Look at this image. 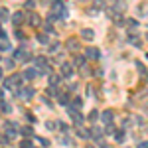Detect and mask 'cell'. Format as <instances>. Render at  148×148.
I'll list each match as a JSON object with an SVG mask.
<instances>
[{
    "label": "cell",
    "instance_id": "obj_41",
    "mask_svg": "<svg viewBox=\"0 0 148 148\" xmlns=\"http://www.w3.org/2000/svg\"><path fill=\"white\" fill-rule=\"evenodd\" d=\"M36 6V0H26V8H34Z\"/></svg>",
    "mask_w": 148,
    "mask_h": 148
},
{
    "label": "cell",
    "instance_id": "obj_37",
    "mask_svg": "<svg viewBox=\"0 0 148 148\" xmlns=\"http://www.w3.org/2000/svg\"><path fill=\"white\" fill-rule=\"evenodd\" d=\"M46 91H47V95H51V97H53V95H57V89H56V87H47Z\"/></svg>",
    "mask_w": 148,
    "mask_h": 148
},
{
    "label": "cell",
    "instance_id": "obj_5",
    "mask_svg": "<svg viewBox=\"0 0 148 148\" xmlns=\"http://www.w3.org/2000/svg\"><path fill=\"white\" fill-rule=\"evenodd\" d=\"M53 14H56V18H67V8L61 2H56L53 4Z\"/></svg>",
    "mask_w": 148,
    "mask_h": 148
},
{
    "label": "cell",
    "instance_id": "obj_23",
    "mask_svg": "<svg viewBox=\"0 0 148 148\" xmlns=\"http://www.w3.org/2000/svg\"><path fill=\"white\" fill-rule=\"evenodd\" d=\"M59 81H61V77H59V75H56V73H51V75H49V87H56Z\"/></svg>",
    "mask_w": 148,
    "mask_h": 148
},
{
    "label": "cell",
    "instance_id": "obj_20",
    "mask_svg": "<svg viewBox=\"0 0 148 148\" xmlns=\"http://www.w3.org/2000/svg\"><path fill=\"white\" fill-rule=\"evenodd\" d=\"M59 103H61L63 107H69V105H71V99H69V95H67V93L59 95Z\"/></svg>",
    "mask_w": 148,
    "mask_h": 148
},
{
    "label": "cell",
    "instance_id": "obj_39",
    "mask_svg": "<svg viewBox=\"0 0 148 148\" xmlns=\"http://www.w3.org/2000/svg\"><path fill=\"white\" fill-rule=\"evenodd\" d=\"M59 142H61V144H71L69 136H61V138H59Z\"/></svg>",
    "mask_w": 148,
    "mask_h": 148
},
{
    "label": "cell",
    "instance_id": "obj_2",
    "mask_svg": "<svg viewBox=\"0 0 148 148\" xmlns=\"http://www.w3.org/2000/svg\"><path fill=\"white\" fill-rule=\"evenodd\" d=\"M67 113H69V116H71V121H73V123H75L77 126H81L83 123H85V116L81 114V111H75V109L67 107Z\"/></svg>",
    "mask_w": 148,
    "mask_h": 148
},
{
    "label": "cell",
    "instance_id": "obj_22",
    "mask_svg": "<svg viewBox=\"0 0 148 148\" xmlns=\"http://www.w3.org/2000/svg\"><path fill=\"white\" fill-rule=\"evenodd\" d=\"M114 6H116V12L121 14L123 10H126V0H116V2H114Z\"/></svg>",
    "mask_w": 148,
    "mask_h": 148
},
{
    "label": "cell",
    "instance_id": "obj_24",
    "mask_svg": "<svg viewBox=\"0 0 148 148\" xmlns=\"http://www.w3.org/2000/svg\"><path fill=\"white\" fill-rule=\"evenodd\" d=\"M38 42H40V44H44V46H47V44H49L47 34H38Z\"/></svg>",
    "mask_w": 148,
    "mask_h": 148
},
{
    "label": "cell",
    "instance_id": "obj_29",
    "mask_svg": "<svg viewBox=\"0 0 148 148\" xmlns=\"http://www.w3.org/2000/svg\"><path fill=\"white\" fill-rule=\"evenodd\" d=\"M0 111H2V113H10L12 109H10V105H8V103L0 101Z\"/></svg>",
    "mask_w": 148,
    "mask_h": 148
},
{
    "label": "cell",
    "instance_id": "obj_27",
    "mask_svg": "<svg viewBox=\"0 0 148 148\" xmlns=\"http://www.w3.org/2000/svg\"><path fill=\"white\" fill-rule=\"evenodd\" d=\"M20 132H22L24 136H32V134H34V128H32V126H24Z\"/></svg>",
    "mask_w": 148,
    "mask_h": 148
},
{
    "label": "cell",
    "instance_id": "obj_38",
    "mask_svg": "<svg viewBox=\"0 0 148 148\" xmlns=\"http://www.w3.org/2000/svg\"><path fill=\"white\" fill-rule=\"evenodd\" d=\"M44 30H46V34H53V26H51V24H46Z\"/></svg>",
    "mask_w": 148,
    "mask_h": 148
},
{
    "label": "cell",
    "instance_id": "obj_36",
    "mask_svg": "<svg viewBox=\"0 0 148 148\" xmlns=\"http://www.w3.org/2000/svg\"><path fill=\"white\" fill-rule=\"evenodd\" d=\"M14 36H16L18 40H24V32L22 30H14Z\"/></svg>",
    "mask_w": 148,
    "mask_h": 148
},
{
    "label": "cell",
    "instance_id": "obj_32",
    "mask_svg": "<svg viewBox=\"0 0 148 148\" xmlns=\"http://www.w3.org/2000/svg\"><path fill=\"white\" fill-rule=\"evenodd\" d=\"M36 138H38V142H40L42 146H49V140H47V138H44V136H36Z\"/></svg>",
    "mask_w": 148,
    "mask_h": 148
},
{
    "label": "cell",
    "instance_id": "obj_48",
    "mask_svg": "<svg viewBox=\"0 0 148 148\" xmlns=\"http://www.w3.org/2000/svg\"><path fill=\"white\" fill-rule=\"evenodd\" d=\"M103 148H107V146H103Z\"/></svg>",
    "mask_w": 148,
    "mask_h": 148
},
{
    "label": "cell",
    "instance_id": "obj_1",
    "mask_svg": "<svg viewBox=\"0 0 148 148\" xmlns=\"http://www.w3.org/2000/svg\"><path fill=\"white\" fill-rule=\"evenodd\" d=\"M22 81H24V77L16 73V75L8 77V79H4V87H6V89H12V91H18L20 85H22Z\"/></svg>",
    "mask_w": 148,
    "mask_h": 148
},
{
    "label": "cell",
    "instance_id": "obj_26",
    "mask_svg": "<svg viewBox=\"0 0 148 148\" xmlns=\"http://www.w3.org/2000/svg\"><path fill=\"white\" fill-rule=\"evenodd\" d=\"M8 18H10V14H8V8H0V22L8 20Z\"/></svg>",
    "mask_w": 148,
    "mask_h": 148
},
{
    "label": "cell",
    "instance_id": "obj_18",
    "mask_svg": "<svg viewBox=\"0 0 148 148\" xmlns=\"http://www.w3.org/2000/svg\"><path fill=\"white\" fill-rule=\"evenodd\" d=\"M77 134L81 138H85V140H89L91 138V130H87V128H83V126H77Z\"/></svg>",
    "mask_w": 148,
    "mask_h": 148
},
{
    "label": "cell",
    "instance_id": "obj_13",
    "mask_svg": "<svg viewBox=\"0 0 148 148\" xmlns=\"http://www.w3.org/2000/svg\"><path fill=\"white\" fill-rule=\"evenodd\" d=\"M28 22H30V26H34V28H38L40 24H42V18L36 14V12H32L30 16H28Z\"/></svg>",
    "mask_w": 148,
    "mask_h": 148
},
{
    "label": "cell",
    "instance_id": "obj_10",
    "mask_svg": "<svg viewBox=\"0 0 148 148\" xmlns=\"http://www.w3.org/2000/svg\"><path fill=\"white\" fill-rule=\"evenodd\" d=\"M38 75H40V69H38V67H28L22 73L24 79H34V77H38Z\"/></svg>",
    "mask_w": 148,
    "mask_h": 148
},
{
    "label": "cell",
    "instance_id": "obj_3",
    "mask_svg": "<svg viewBox=\"0 0 148 148\" xmlns=\"http://www.w3.org/2000/svg\"><path fill=\"white\" fill-rule=\"evenodd\" d=\"M14 95H16V97H22V99H26V101H30V99H32V97L36 95V89H34V87L18 89V91H14Z\"/></svg>",
    "mask_w": 148,
    "mask_h": 148
},
{
    "label": "cell",
    "instance_id": "obj_17",
    "mask_svg": "<svg viewBox=\"0 0 148 148\" xmlns=\"http://www.w3.org/2000/svg\"><path fill=\"white\" fill-rule=\"evenodd\" d=\"M12 22H14V26L18 28V26L24 22V12H16V14L12 16Z\"/></svg>",
    "mask_w": 148,
    "mask_h": 148
},
{
    "label": "cell",
    "instance_id": "obj_46",
    "mask_svg": "<svg viewBox=\"0 0 148 148\" xmlns=\"http://www.w3.org/2000/svg\"><path fill=\"white\" fill-rule=\"evenodd\" d=\"M2 97H4V89H0V99H2Z\"/></svg>",
    "mask_w": 148,
    "mask_h": 148
},
{
    "label": "cell",
    "instance_id": "obj_42",
    "mask_svg": "<svg viewBox=\"0 0 148 148\" xmlns=\"http://www.w3.org/2000/svg\"><path fill=\"white\" fill-rule=\"evenodd\" d=\"M6 49H10L8 44H0V51H6Z\"/></svg>",
    "mask_w": 148,
    "mask_h": 148
},
{
    "label": "cell",
    "instance_id": "obj_33",
    "mask_svg": "<svg viewBox=\"0 0 148 148\" xmlns=\"http://www.w3.org/2000/svg\"><path fill=\"white\" fill-rule=\"evenodd\" d=\"M57 49H59V44H57V42H51V44H49V51H51V53H56Z\"/></svg>",
    "mask_w": 148,
    "mask_h": 148
},
{
    "label": "cell",
    "instance_id": "obj_14",
    "mask_svg": "<svg viewBox=\"0 0 148 148\" xmlns=\"http://www.w3.org/2000/svg\"><path fill=\"white\" fill-rule=\"evenodd\" d=\"M85 59H87L85 56H75L71 65H73V67H83V65H85Z\"/></svg>",
    "mask_w": 148,
    "mask_h": 148
},
{
    "label": "cell",
    "instance_id": "obj_12",
    "mask_svg": "<svg viewBox=\"0 0 148 148\" xmlns=\"http://www.w3.org/2000/svg\"><path fill=\"white\" fill-rule=\"evenodd\" d=\"M34 63H36V67H40V71L47 67V59H46L44 56H38V57H34Z\"/></svg>",
    "mask_w": 148,
    "mask_h": 148
},
{
    "label": "cell",
    "instance_id": "obj_7",
    "mask_svg": "<svg viewBox=\"0 0 148 148\" xmlns=\"http://www.w3.org/2000/svg\"><path fill=\"white\" fill-rule=\"evenodd\" d=\"M18 136V128L14 123H6V138L10 140V138H16Z\"/></svg>",
    "mask_w": 148,
    "mask_h": 148
},
{
    "label": "cell",
    "instance_id": "obj_34",
    "mask_svg": "<svg viewBox=\"0 0 148 148\" xmlns=\"http://www.w3.org/2000/svg\"><path fill=\"white\" fill-rule=\"evenodd\" d=\"M103 6H105V2H103V0H95V6H93V10L97 12L99 8H103Z\"/></svg>",
    "mask_w": 148,
    "mask_h": 148
},
{
    "label": "cell",
    "instance_id": "obj_25",
    "mask_svg": "<svg viewBox=\"0 0 148 148\" xmlns=\"http://www.w3.org/2000/svg\"><path fill=\"white\" fill-rule=\"evenodd\" d=\"M20 148H34V144L30 138H24V140H20Z\"/></svg>",
    "mask_w": 148,
    "mask_h": 148
},
{
    "label": "cell",
    "instance_id": "obj_45",
    "mask_svg": "<svg viewBox=\"0 0 148 148\" xmlns=\"http://www.w3.org/2000/svg\"><path fill=\"white\" fill-rule=\"evenodd\" d=\"M4 79V73H2V67H0V81Z\"/></svg>",
    "mask_w": 148,
    "mask_h": 148
},
{
    "label": "cell",
    "instance_id": "obj_31",
    "mask_svg": "<svg viewBox=\"0 0 148 148\" xmlns=\"http://www.w3.org/2000/svg\"><path fill=\"white\" fill-rule=\"evenodd\" d=\"M46 128H47V130H56V128H57L56 121H47V123H46Z\"/></svg>",
    "mask_w": 148,
    "mask_h": 148
},
{
    "label": "cell",
    "instance_id": "obj_30",
    "mask_svg": "<svg viewBox=\"0 0 148 148\" xmlns=\"http://www.w3.org/2000/svg\"><path fill=\"white\" fill-rule=\"evenodd\" d=\"M56 123H57V128H59V130H63V132H67V130H69V126L65 125V123H61V121H56Z\"/></svg>",
    "mask_w": 148,
    "mask_h": 148
},
{
    "label": "cell",
    "instance_id": "obj_4",
    "mask_svg": "<svg viewBox=\"0 0 148 148\" xmlns=\"http://www.w3.org/2000/svg\"><path fill=\"white\" fill-rule=\"evenodd\" d=\"M14 57H16L18 61H24V63H26V61H30V59H34L32 53H30V51H26L24 47H18V49L14 51Z\"/></svg>",
    "mask_w": 148,
    "mask_h": 148
},
{
    "label": "cell",
    "instance_id": "obj_40",
    "mask_svg": "<svg viewBox=\"0 0 148 148\" xmlns=\"http://www.w3.org/2000/svg\"><path fill=\"white\" fill-rule=\"evenodd\" d=\"M126 24H128V26H132V28H138V22H136V20H130V18H128V20H126Z\"/></svg>",
    "mask_w": 148,
    "mask_h": 148
},
{
    "label": "cell",
    "instance_id": "obj_35",
    "mask_svg": "<svg viewBox=\"0 0 148 148\" xmlns=\"http://www.w3.org/2000/svg\"><path fill=\"white\" fill-rule=\"evenodd\" d=\"M114 130H116V128H114V125H109L105 132H107V134H114Z\"/></svg>",
    "mask_w": 148,
    "mask_h": 148
},
{
    "label": "cell",
    "instance_id": "obj_9",
    "mask_svg": "<svg viewBox=\"0 0 148 148\" xmlns=\"http://www.w3.org/2000/svg\"><path fill=\"white\" fill-rule=\"evenodd\" d=\"M85 57H87V59H99V57H101V51H99V49H97V47H87V49H85Z\"/></svg>",
    "mask_w": 148,
    "mask_h": 148
},
{
    "label": "cell",
    "instance_id": "obj_49",
    "mask_svg": "<svg viewBox=\"0 0 148 148\" xmlns=\"http://www.w3.org/2000/svg\"><path fill=\"white\" fill-rule=\"evenodd\" d=\"M0 59H2V57H0Z\"/></svg>",
    "mask_w": 148,
    "mask_h": 148
},
{
    "label": "cell",
    "instance_id": "obj_47",
    "mask_svg": "<svg viewBox=\"0 0 148 148\" xmlns=\"http://www.w3.org/2000/svg\"><path fill=\"white\" fill-rule=\"evenodd\" d=\"M51 2H53V4H56V2H59V0H51Z\"/></svg>",
    "mask_w": 148,
    "mask_h": 148
},
{
    "label": "cell",
    "instance_id": "obj_6",
    "mask_svg": "<svg viewBox=\"0 0 148 148\" xmlns=\"http://www.w3.org/2000/svg\"><path fill=\"white\" fill-rule=\"evenodd\" d=\"M113 119H114V114H113V111L111 109H107V111H103L101 113V123L103 125H113Z\"/></svg>",
    "mask_w": 148,
    "mask_h": 148
},
{
    "label": "cell",
    "instance_id": "obj_8",
    "mask_svg": "<svg viewBox=\"0 0 148 148\" xmlns=\"http://www.w3.org/2000/svg\"><path fill=\"white\" fill-rule=\"evenodd\" d=\"M61 75H63V77H73V65H71V63H67V61H63V63H61Z\"/></svg>",
    "mask_w": 148,
    "mask_h": 148
},
{
    "label": "cell",
    "instance_id": "obj_16",
    "mask_svg": "<svg viewBox=\"0 0 148 148\" xmlns=\"http://www.w3.org/2000/svg\"><path fill=\"white\" fill-rule=\"evenodd\" d=\"M125 138H126L125 128H119V130H114V140H116V142H125Z\"/></svg>",
    "mask_w": 148,
    "mask_h": 148
},
{
    "label": "cell",
    "instance_id": "obj_43",
    "mask_svg": "<svg viewBox=\"0 0 148 148\" xmlns=\"http://www.w3.org/2000/svg\"><path fill=\"white\" fill-rule=\"evenodd\" d=\"M136 148H148V142H146V140H144V142H138Z\"/></svg>",
    "mask_w": 148,
    "mask_h": 148
},
{
    "label": "cell",
    "instance_id": "obj_21",
    "mask_svg": "<svg viewBox=\"0 0 148 148\" xmlns=\"http://www.w3.org/2000/svg\"><path fill=\"white\" fill-rule=\"evenodd\" d=\"M101 136H103L101 128H93V130H91V138H93V140H99V142H101Z\"/></svg>",
    "mask_w": 148,
    "mask_h": 148
},
{
    "label": "cell",
    "instance_id": "obj_11",
    "mask_svg": "<svg viewBox=\"0 0 148 148\" xmlns=\"http://www.w3.org/2000/svg\"><path fill=\"white\" fill-rule=\"evenodd\" d=\"M79 36L83 38V40L91 42V40H95V30H91V28H83V30L79 32Z\"/></svg>",
    "mask_w": 148,
    "mask_h": 148
},
{
    "label": "cell",
    "instance_id": "obj_28",
    "mask_svg": "<svg viewBox=\"0 0 148 148\" xmlns=\"http://www.w3.org/2000/svg\"><path fill=\"white\" fill-rule=\"evenodd\" d=\"M87 119H89V121H91V123H95V121H97V119H99V111H97V109H93L91 113H89V116H87Z\"/></svg>",
    "mask_w": 148,
    "mask_h": 148
},
{
    "label": "cell",
    "instance_id": "obj_44",
    "mask_svg": "<svg viewBox=\"0 0 148 148\" xmlns=\"http://www.w3.org/2000/svg\"><path fill=\"white\" fill-rule=\"evenodd\" d=\"M0 38H2V40H6V32H4L2 28H0Z\"/></svg>",
    "mask_w": 148,
    "mask_h": 148
},
{
    "label": "cell",
    "instance_id": "obj_15",
    "mask_svg": "<svg viewBox=\"0 0 148 148\" xmlns=\"http://www.w3.org/2000/svg\"><path fill=\"white\" fill-rule=\"evenodd\" d=\"M69 107H71V109H75V111H81V107H83V101H81V97H73Z\"/></svg>",
    "mask_w": 148,
    "mask_h": 148
},
{
    "label": "cell",
    "instance_id": "obj_19",
    "mask_svg": "<svg viewBox=\"0 0 148 148\" xmlns=\"http://www.w3.org/2000/svg\"><path fill=\"white\" fill-rule=\"evenodd\" d=\"M77 47H79V42H77L75 38H69V40H67V49H71V51H77Z\"/></svg>",
    "mask_w": 148,
    "mask_h": 148
}]
</instances>
